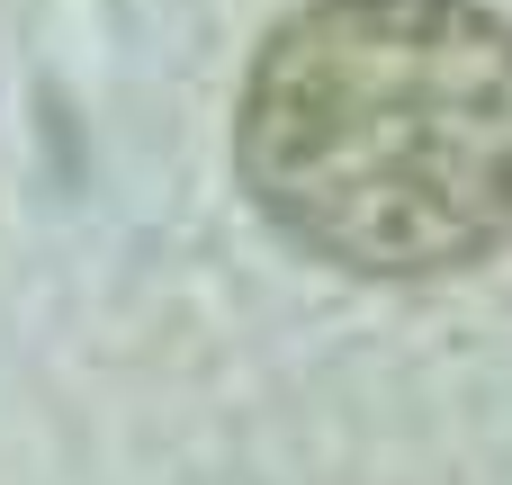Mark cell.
Returning <instances> with one entry per match:
<instances>
[{
    "label": "cell",
    "instance_id": "obj_1",
    "mask_svg": "<svg viewBox=\"0 0 512 485\" xmlns=\"http://www.w3.org/2000/svg\"><path fill=\"white\" fill-rule=\"evenodd\" d=\"M252 207L351 279H441L512 243V18L486 0H306L234 108Z\"/></svg>",
    "mask_w": 512,
    "mask_h": 485
}]
</instances>
